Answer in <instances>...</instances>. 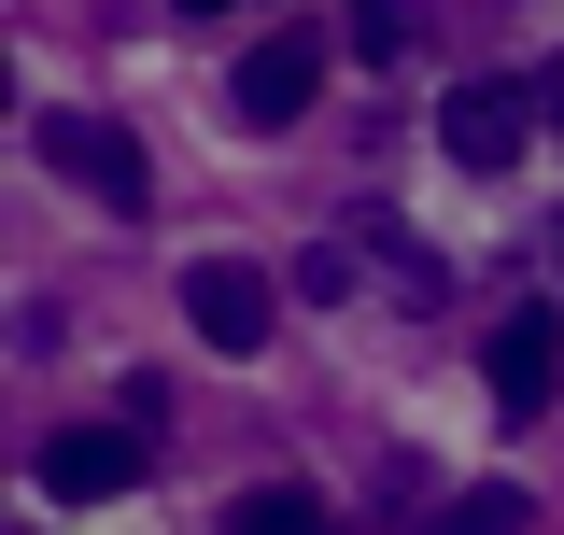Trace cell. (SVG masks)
I'll return each instance as SVG.
<instances>
[{
    "instance_id": "cell-1",
    "label": "cell",
    "mask_w": 564,
    "mask_h": 535,
    "mask_svg": "<svg viewBox=\"0 0 564 535\" xmlns=\"http://www.w3.org/2000/svg\"><path fill=\"white\" fill-rule=\"evenodd\" d=\"M29 141H43V170L85 184L99 211H155V170H141V141L113 128V113H29Z\"/></svg>"
},
{
    "instance_id": "cell-2",
    "label": "cell",
    "mask_w": 564,
    "mask_h": 535,
    "mask_svg": "<svg viewBox=\"0 0 564 535\" xmlns=\"http://www.w3.org/2000/svg\"><path fill=\"white\" fill-rule=\"evenodd\" d=\"M551 128V113H536V85H508V70H480V85H452V99H437V155H452V170H522V141Z\"/></svg>"
},
{
    "instance_id": "cell-3",
    "label": "cell",
    "mask_w": 564,
    "mask_h": 535,
    "mask_svg": "<svg viewBox=\"0 0 564 535\" xmlns=\"http://www.w3.org/2000/svg\"><path fill=\"white\" fill-rule=\"evenodd\" d=\"M184 325H198L212 352H269V325H282L269 268H240V254H198V268H184Z\"/></svg>"
},
{
    "instance_id": "cell-4",
    "label": "cell",
    "mask_w": 564,
    "mask_h": 535,
    "mask_svg": "<svg viewBox=\"0 0 564 535\" xmlns=\"http://www.w3.org/2000/svg\"><path fill=\"white\" fill-rule=\"evenodd\" d=\"M480 381H494V408H508V423H536V408H551V381H564V310H494Z\"/></svg>"
},
{
    "instance_id": "cell-5",
    "label": "cell",
    "mask_w": 564,
    "mask_h": 535,
    "mask_svg": "<svg viewBox=\"0 0 564 535\" xmlns=\"http://www.w3.org/2000/svg\"><path fill=\"white\" fill-rule=\"evenodd\" d=\"M155 479V451H141L128 423H70V437H43V493H70V507H113V493H141Z\"/></svg>"
},
{
    "instance_id": "cell-6",
    "label": "cell",
    "mask_w": 564,
    "mask_h": 535,
    "mask_svg": "<svg viewBox=\"0 0 564 535\" xmlns=\"http://www.w3.org/2000/svg\"><path fill=\"white\" fill-rule=\"evenodd\" d=\"M311 85H325V43H311V29H269V43L240 57L226 99H240V128H296V113H311Z\"/></svg>"
},
{
    "instance_id": "cell-7",
    "label": "cell",
    "mask_w": 564,
    "mask_h": 535,
    "mask_svg": "<svg viewBox=\"0 0 564 535\" xmlns=\"http://www.w3.org/2000/svg\"><path fill=\"white\" fill-rule=\"evenodd\" d=\"M437 535H536V493H522V479H480V493L437 507Z\"/></svg>"
},
{
    "instance_id": "cell-8",
    "label": "cell",
    "mask_w": 564,
    "mask_h": 535,
    "mask_svg": "<svg viewBox=\"0 0 564 535\" xmlns=\"http://www.w3.org/2000/svg\"><path fill=\"white\" fill-rule=\"evenodd\" d=\"M226 535H339V522H325V493L269 479V493H240V507H226Z\"/></svg>"
},
{
    "instance_id": "cell-9",
    "label": "cell",
    "mask_w": 564,
    "mask_h": 535,
    "mask_svg": "<svg viewBox=\"0 0 564 535\" xmlns=\"http://www.w3.org/2000/svg\"><path fill=\"white\" fill-rule=\"evenodd\" d=\"M410 43V0H352V57H395Z\"/></svg>"
},
{
    "instance_id": "cell-10",
    "label": "cell",
    "mask_w": 564,
    "mask_h": 535,
    "mask_svg": "<svg viewBox=\"0 0 564 535\" xmlns=\"http://www.w3.org/2000/svg\"><path fill=\"white\" fill-rule=\"evenodd\" d=\"M296 296H352V240H311L296 254Z\"/></svg>"
},
{
    "instance_id": "cell-11",
    "label": "cell",
    "mask_w": 564,
    "mask_h": 535,
    "mask_svg": "<svg viewBox=\"0 0 564 535\" xmlns=\"http://www.w3.org/2000/svg\"><path fill=\"white\" fill-rule=\"evenodd\" d=\"M536 113H551V128H564V57H551V70H536Z\"/></svg>"
},
{
    "instance_id": "cell-12",
    "label": "cell",
    "mask_w": 564,
    "mask_h": 535,
    "mask_svg": "<svg viewBox=\"0 0 564 535\" xmlns=\"http://www.w3.org/2000/svg\"><path fill=\"white\" fill-rule=\"evenodd\" d=\"M198 14H212V0H198Z\"/></svg>"
}]
</instances>
